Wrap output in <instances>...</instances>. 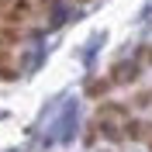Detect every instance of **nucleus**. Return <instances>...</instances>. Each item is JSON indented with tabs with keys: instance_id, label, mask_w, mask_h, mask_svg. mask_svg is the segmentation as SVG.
<instances>
[{
	"instance_id": "f257e3e1",
	"label": "nucleus",
	"mask_w": 152,
	"mask_h": 152,
	"mask_svg": "<svg viewBox=\"0 0 152 152\" xmlns=\"http://www.w3.org/2000/svg\"><path fill=\"white\" fill-rule=\"evenodd\" d=\"M80 4H86V0H80Z\"/></svg>"
}]
</instances>
